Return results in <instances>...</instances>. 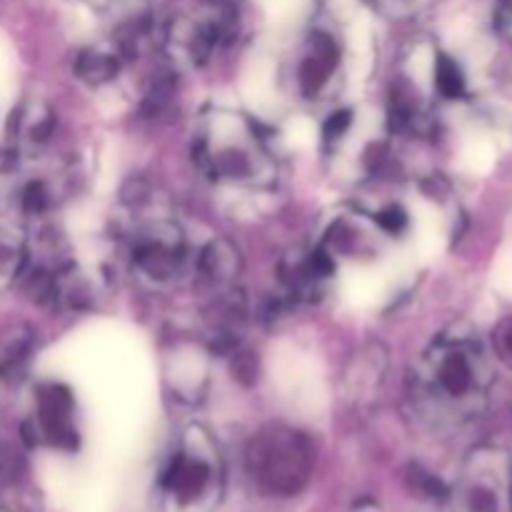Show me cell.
Returning a JSON list of instances; mask_svg holds the SVG:
<instances>
[{
  "mask_svg": "<svg viewBox=\"0 0 512 512\" xmlns=\"http://www.w3.org/2000/svg\"><path fill=\"white\" fill-rule=\"evenodd\" d=\"M90 5H95V8H105V5H110L113 0H88Z\"/></svg>",
  "mask_w": 512,
  "mask_h": 512,
  "instance_id": "18",
  "label": "cell"
},
{
  "mask_svg": "<svg viewBox=\"0 0 512 512\" xmlns=\"http://www.w3.org/2000/svg\"><path fill=\"white\" fill-rule=\"evenodd\" d=\"M133 223L128 225V253L135 275L153 288L173 285L188 273L190 253L185 233L170 215L158 213L143 218L140 210L130 208Z\"/></svg>",
  "mask_w": 512,
  "mask_h": 512,
  "instance_id": "5",
  "label": "cell"
},
{
  "mask_svg": "<svg viewBox=\"0 0 512 512\" xmlns=\"http://www.w3.org/2000/svg\"><path fill=\"white\" fill-rule=\"evenodd\" d=\"M238 35V13L228 3H203L165 25L163 48L180 70H198Z\"/></svg>",
  "mask_w": 512,
  "mask_h": 512,
  "instance_id": "6",
  "label": "cell"
},
{
  "mask_svg": "<svg viewBox=\"0 0 512 512\" xmlns=\"http://www.w3.org/2000/svg\"><path fill=\"white\" fill-rule=\"evenodd\" d=\"M233 378H238L243 385H253L258 380V360L253 353H233Z\"/></svg>",
  "mask_w": 512,
  "mask_h": 512,
  "instance_id": "15",
  "label": "cell"
},
{
  "mask_svg": "<svg viewBox=\"0 0 512 512\" xmlns=\"http://www.w3.org/2000/svg\"><path fill=\"white\" fill-rule=\"evenodd\" d=\"M478 373H475V350L460 335H440L423 353L420 363L410 375L408 398L420 418H440L448 403H460L473 395Z\"/></svg>",
  "mask_w": 512,
  "mask_h": 512,
  "instance_id": "3",
  "label": "cell"
},
{
  "mask_svg": "<svg viewBox=\"0 0 512 512\" xmlns=\"http://www.w3.org/2000/svg\"><path fill=\"white\" fill-rule=\"evenodd\" d=\"M123 55L115 45H108V48H85L80 50L78 58H75V75H78L83 83L88 85H105L120 73L123 68Z\"/></svg>",
  "mask_w": 512,
  "mask_h": 512,
  "instance_id": "11",
  "label": "cell"
},
{
  "mask_svg": "<svg viewBox=\"0 0 512 512\" xmlns=\"http://www.w3.org/2000/svg\"><path fill=\"white\" fill-rule=\"evenodd\" d=\"M193 158L213 183L233 188H270L278 173L253 120L233 110L205 115L195 135Z\"/></svg>",
  "mask_w": 512,
  "mask_h": 512,
  "instance_id": "1",
  "label": "cell"
},
{
  "mask_svg": "<svg viewBox=\"0 0 512 512\" xmlns=\"http://www.w3.org/2000/svg\"><path fill=\"white\" fill-rule=\"evenodd\" d=\"M193 268L200 283L223 293V290L233 288L238 280L240 270H243V258H240L238 245L230 243L228 238H213L193 260Z\"/></svg>",
  "mask_w": 512,
  "mask_h": 512,
  "instance_id": "9",
  "label": "cell"
},
{
  "mask_svg": "<svg viewBox=\"0 0 512 512\" xmlns=\"http://www.w3.org/2000/svg\"><path fill=\"white\" fill-rule=\"evenodd\" d=\"M378 10H383L390 18H405L408 13H413L418 8L420 0H370Z\"/></svg>",
  "mask_w": 512,
  "mask_h": 512,
  "instance_id": "17",
  "label": "cell"
},
{
  "mask_svg": "<svg viewBox=\"0 0 512 512\" xmlns=\"http://www.w3.org/2000/svg\"><path fill=\"white\" fill-rule=\"evenodd\" d=\"M55 130V115L45 103H25L13 115L15 150L23 155L35 153L50 140Z\"/></svg>",
  "mask_w": 512,
  "mask_h": 512,
  "instance_id": "10",
  "label": "cell"
},
{
  "mask_svg": "<svg viewBox=\"0 0 512 512\" xmlns=\"http://www.w3.org/2000/svg\"><path fill=\"white\" fill-rule=\"evenodd\" d=\"M435 88L443 98H460L465 93V75L460 65L450 55L440 53L435 60Z\"/></svg>",
  "mask_w": 512,
  "mask_h": 512,
  "instance_id": "13",
  "label": "cell"
},
{
  "mask_svg": "<svg viewBox=\"0 0 512 512\" xmlns=\"http://www.w3.org/2000/svg\"><path fill=\"white\" fill-rule=\"evenodd\" d=\"M340 63V50L333 35L313 33L308 53L298 65V88L305 98H320L333 83V75Z\"/></svg>",
  "mask_w": 512,
  "mask_h": 512,
  "instance_id": "8",
  "label": "cell"
},
{
  "mask_svg": "<svg viewBox=\"0 0 512 512\" xmlns=\"http://www.w3.org/2000/svg\"><path fill=\"white\" fill-rule=\"evenodd\" d=\"M30 258L28 238L13 225H0V290L18 283Z\"/></svg>",
  "mask_w": 512,
  "mask_h": 512,
  "instance_id": "12",
  "label": "cell"
},
{
  "mask_svg": "<svg viewBox=\"0 0 512 512\" xmlns=\"http://www.w3.org/2000/svg\"><path fill=\"white\" fill-rule=\"evenodd\" d=\"M375 225H378L380 233L385 235H403L405 230H408V213H405V208H400L398 203H390L385 205V208H380L378 213L373 215Z\"/></svg>",
  "mask_w": 512,
  "mask_h": 512,
  "instance_id": "14",
  "label": "cell"
},
{
  "mask_svg": "<svg viewBox=\"0 0 512 512\" xmlns=\"http://www.w3.org/2000/svg\"><path fill=\"white\" fill-rule=\"evenodd\" d=\"M350 125H353V113L350 110H338V113H333L328 118V123H325L323 133H325V140L328 143H338L340 138H345V133L350 130Z\"/></svg>",
  "mask_w": 512,
  "mask_h": 512,
  "instance_id": "16",
  "label": "cell"
},
{
  "mask_svg": "<svg viewBox=\"0 0 512 512\" xmlns=\"http://www.w3.org/2000/svg\"><path fill=\"white\" fill-rule=\"evenodd\" d=\"M315 468L313 443L288 425H268L250 438L245 470L260 493L290 498L308 485Z\"/></svg>",
  "mask_w": 512,
  "mask_h": 512,
  "instance_id": "4",
  "label": "cell"
},
{
  "mask_svg": "<svg viewBox=\"0 0 512 512\" xmlns=\"http://www.w3.org/2000/svg\"><path fill=\"white\" fill-rule=\"evenodd\" d=\"M165 512H213L223 493V463L200 425L183 433L160 475Z\"/></svg>",
  "mask_w": 512,
  "mask_h": 512,
  "instance_id": "2",
  "label": "cell"
},
{
  "mask_svg": "<svg viewBox=\"0 0 512 512\" xmlns=\"http://www.w3.org/2000/svg\"><path fill=\"white\" fill-rule=\"evenodd\" d=\"M28 443H43L50 448H78V428H75V400L65 385L45 383L35 395V415L25 425Z\"/></svg>",
  "mask_w": 512,
  "mask_h": 512,
  "instance_id": "7",
  "label": "cell"
}]
</instances>
